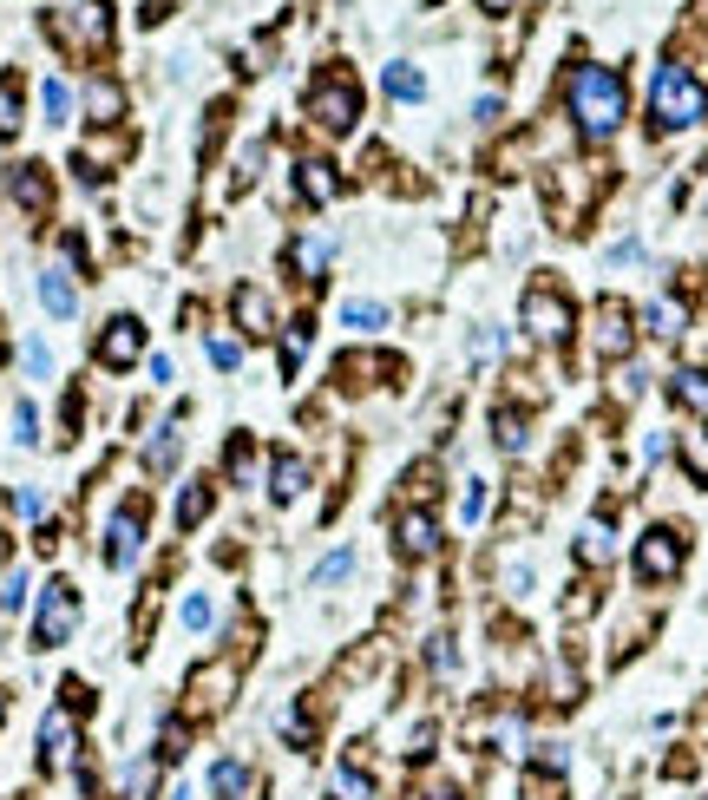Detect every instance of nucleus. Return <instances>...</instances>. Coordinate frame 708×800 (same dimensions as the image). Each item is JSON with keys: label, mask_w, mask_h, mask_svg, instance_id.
I'll use <instances>...</instances> for the list:
<instances>
[{"label": "nucleus", "mask_w": 708, "mask_h": 800, "mask_svg": "<svg viewBox=\"0 0 708 800\" xmlns=\"http://www.w3.org/2000/svg\"><path fill=\"white\" fill-rule=\"evenodd\" d=\"M565 105H571L578 138H591V144L617 138V131H624V118H630L624 72H611V66H571V79H565Z\"/></svg>", "instance_id": "obj_1"}, {"label": "nucleus", "mask_w": 708, "mask_h": 800, "mask_svg": "<svg viewBox=\"0 0 708 800\" xmlns=\"http://www.w3.org/2000/svg\"><path fill=\"white\" fill-rule=\"evenodd\" d=\"M650 118H657V131H696L708 118V85L689 72V66H657V79H650Z\"/></svg>", "instance_id": "obj_2"}, {"label": "nucleus", "mask_w": 708, "mask_h": 800, "mask_svg": "<svg viewBox=\"0 0 708 800\" xmlns=\"http://www.w3.org/2000/svg\"><path fill=\"white\" fill-rule=\"evenodd\" d=\"M519 328H525L532 341L558 348V341L578 328V309H571V295H565L558 282H532V289H525V302H519Z\"/></svg>", "instance_id": "obj_3"}, {"label": "nucleus", "mask_w": 708, "mask_h": 800, "mask_svg": "<svg viewBox=\"0 0 708 800\" xmlns=\"http://www.w3.org/2000/svg\"><path fill=\"white\" fill-rule=\"evenodd\" d=\"M309 118H315L322 131H355V118H361V85H355L348 72H322V79L309 85Z\"/></svg>", "instance_id": "obj_4"}, {"label": "nucleus", "mask_w": 708, "mask_h": 800, "mask_svg": "<svg viewBox=\"0 0 708 800\" xmlns=\"http://www.w3.org/2000/svg\"><path fill=\"white\" fill-rule=\"evenodd\" d=\"M79 630V591L66 584V578H53L46 591H39V611H33V650H59L66 637Z\"/></svg>", "instance_id": "obj_5"}, {"label": "nucleus", "mask_w": 708, "mask_h": 800, "mask_svg": "<svg viewBox=\"0 0 708 800\" xmlns=\"http://www.w3.org/2000/svg\"><path fill=\"white\" fill-rule=\"evenodd\" d=\"M683 558H689V538H683L676 525H650V532L637 538V578H643V584H670V578L683 571Z\"/></svg>", "instance_id": "obj_6"}, {"label": "nucleus", "mask_w": 708, "mask_h": 800, "mask_svg": "<svg viewBox=\"0 0 708 800\" xmlns=\"http://www.w3.org/2000/svg\"><path fill=\"white\" fill-rule=\"evenodd\" d=\"M591 348H597L604 361H624V355L637 348V315H630L617 295L597 302V315H591Z\"/></svg>", "instance_id": "obj_7"}, {"label": "nucleus", "mask_w": 708, "mask_h": 800, "mask_svg": "<svg viewBox=\"0 0 708 800\" xmlns=\"http://www.w3.org/2000/svg\"><path fill=\"white\" fill-rule=\"evenodd\" d=\"M138 355H144V322H138V315H112L105 335L92 341V361H98V368H131Z\"/></svg>", "instance_id": "obj_8"}, {"label": "nucleus", "mask_w": 708, "mask_h": 800, "mask_svg": "<svg viewBox=\"0 0 708 800\" xmlns=\"http://www.w3.org/2000/svg\"><path fill=\"white\" fill-rule=\"evenodd\" d=\"M138 545H144V512H138V506H118L112 525H105V565L125 571V565L138 558Z\"/></svg>", "instance_id": "obj_9"}, {"label": "nucleus", "mask_w": 708, "mask_h": 800, "mask_svg": "<svg viewBox=\"0 0 708 800\" xmlns=\"http://www.w3.org/2000/svg\"><path fill=\"white\" fill-rule=\"evenodd\" d=\"M394 552H401L407 565L433 558V552H440V519H433V512H401V525H394Z\"/></svg>", "instance_id": "obj_10"}, {"label": "nucleus", "mask_w": 708, "mask_h": 800, "mask_svg": "<svg viewBox=\"0 0 708 800\" xmlns=\"http://www.w3.org/2000/svg\"><path fill=\"white\" fill-rule=\"evenodd\" d=\"M72 762V709L59 703V709H46V722H39V775H59Z\"/></svg>", "instance_id": "obj_11"}, {"label": "nucleus", "mask_w": 708, "mask_h": 800, "mask_svg": "<svg viewBox=\"0 0 708 800\" xmlns=\"http://www.w3.org/2000/svg\"><path fill=\"white\" fill-rule=\"evenodd\" d=\"M230 315H236V328H243L249 341H256V335H276V302H269L263 289H249V282L230 295Z\"/></svg>", "instance_id": "obj_12"}, {"label": "nucleus", "mask_w": 708, "mask_h": 800, "mask_svg": "<svg viewBox=\"0 0 708 800\" xmlns=\"http://www.w3.org/2000/svg\"><path fill=\"white\" fill-rule=\"evenodd\" d=\"M230 689H236V663H210V670H197L190 676V709H223L230 703Z\"/></svg>", "instance_id": "obj_13"}, {"label": "nucleus", "mask_w": 708, "mask_h": 800, "mask_svg": "<svg viewBox=\"0 0 708 800\" xmlns=\"http://www.w3.org/2000/svg\"><path fill=\"white\" fill-rule=\"evenodd\" d=\"M13 204L33 210V217L53 210V177H46V164H13Z\"/></svg>", "instance_id": "obj_14"}, {"label": "nucleus", "mask_w": 708, "mask_h": 800, "mask_svg": "<svg viewBox=\"0 0 708 800\" xmlns=\"http://www.w3.org/2000/svg\"><path fill=\"white\" fill-rule=\"evenodd\" d=\"M335 190H341V177H335L328 158H302V164H295V197H309V204H335Z\"/></svg>", "instance_id": "obj_15"}, {"label": "nucleus", "mask_w": 708, "mask_h": 800, "mask_svg": "<svg viewBox=\"0 0 708 800\" xmlns=\"http://www.w3.org/2000/svg\"><path fill=\"white\" fill-rule=\"evenodd\" d=\"M328 256H335V243H328L322 230H309V236H295V250H289V269H295L302 282H322V276H328Z\"/></svg>", "instance_id": "obj_16"}, {"label": "nucleus", "mask_w": 708, "mask_h": 800, "mask_svg": "<svg viewBox=\"0 0 708 800\" xmlns=\"http://www.w3.org/2000/svg\"><path fill=\"white\" fill-rule=\"evenodd\" d=\"M309 492V466L295 460V453H276V466H269V499L276 506H295Z\"/></svg>", "instance_id": "obj_17"}, {"label": "nucleus", "mask_w": 708, "mask_h": 800, "mask_svg": "<svg viewBox=\"0 0 708 800\" xmlns=\"http://www.w3.org/2000/svg\"><path fill=\"white\" fill-rule=\"evenodd\" d=\"M39 309H46L53 322H66V315L79 309V295H72V276H66V269H39Z\"/></svg>", "instance_id": "obj_18"}, {"label": "nucleus", "mask_w": 708, "mask_h": 800, "mask_svg": "<svg viewBox=\"0 0 708 800\" xmlns=\"http://www.w3.org/2000/svg\"><path fill=\"white\" fill-rule=\"evenodd\" d=\"M643 328H650V335H657V341H676V335H683V328H689V309H683V302H676V295H657V302H650V309H643Z\"/></svg>", "instance_id": "obj_19"}, {"label": "nucleus", "mask_w": 708, "mask_h": 800, "mask_svg": "<svg viewBox=\"0 0 708 800\" xmlns=\"http://www.w3.org/2000/svg\"><path fill=\"white\" fill-rule=\"evenodd\" d=\"M387 98H394V105H420V98H427V72L407 66V59H394V66H387Z\"/></svg>", "instance_id": "obj_20"}, {"label": "nucleus", "mask_w": 708, "mask_h": 800, "mask_svg": "<svg viewBox=\"0 0 708 800\" xmlns=\"http://www.w3.org/2000/svg\"><path fill=\"white\" fill-rule=\"evenodd\" d=\"M617 558V532L604 525V519H591L584 532H578V565H611Z\"/></svg>", "instance_id": "obj_21"}, {"label": "nucleus", "mask_w": 708, "mask_h": 800, "mask_svg": "<svg viewBox=\"0 0 708 800\" xmlns=\"http://www.w3.org/2000/svg\"><path fill=\"white\" fill-rule=\"evenodd\" d=\"M309 348H315V322H309V315H295V322H282V374H295Z\"/></svg>", "instance_id": "obj_22"}, {"label": "nucleus", "mask_w": 708, "mask_h": 800, "mask_svg": "<svg viewBox=\"0 0 708 800\" xmlns=\"http://www.w3.org/2000/svg\"><path fill=\"white\" fill-rule=\"evenodd\" d=\"M670 394H676V407L708 414V374L703 368H676V374H670Z\"/></svg>", "instance_id": "obj_23"}, {"label": "nucleus", "mask_w": 708, "mask_h": 800, "mask_svg": "<svg viewBox=\"0 0 708 800\" xmlns=\"http://www.w3.org/2000/svg\"><path fill=\"white\" fill-rule=\"evenodd\" d=\"M210 795H217V800H243V795H249V768H243L236 755H223V762L210 768Z\"/></svg>", "instance_id": "obj_24"}, {"label": "nucleus", "mask_w": 708, "mask_h": 800, "mask_svg": "<svg viewBox=\"0 0 708 800\" xmlns=\"http://www.w3.org/2000/svg\"><path fill=\"white\" fill-rule=\"evenodd\" d=\"M85 105H92V125H112V118H125V92H118L112 79H92V85H85Z\"/></svg>", "instance_id": "obj_25"}, {"label": "nucleus", "mask_w": 708, "mask_h": 800, "mask_svg": "<svg viewBox=\"0 0 708 800\" xmlns=\"http://www.w3.org/2000/svg\"><path fill=\"white\" fill-rule=\"evenodd\" d=\"M492 440H499L506 453H525V440H532V420H525L519 407H499V414H492Z\"/></svg>", "instance_id": "obj_26"}, {"label": "nucleus", "mask_w": 708, "mask_h": 800, "mask_svg": "<svg viewBox=\"0 0 708 800\" xmlns=\"http://www.w3.org/2000/svg\"><path fill=\"white\" fill-rule=\"evenodd\" d=\"M177 447H184V440H177V420H164V427L151 433V447H144V473H171V466H177Z\"/></svg>", "instance_id": "obj_27"}, {"label": "nucleus", "mask_w": 708, "mask_h": 800, "mask_svg": "<svg viewBox=\"0 0 708 800\" xmlns=\"http://www.w3.org/2000/svg\"><path fill=\"white\" fill-rule=\"evenodd\" d=\"M210 506H217V492H210L204 479H197V486H184V499H177V525H184V532H197V525L210 519Z\"/></svg>", "instance_id": "obj_28"}, {"label": "nucleus", "mask_w": 708, "mask_h": 800, "mask_svg": "<svg viewBox=\"0 0 708 800\" xmlns=\"http://www.w3.org/2000/svg\"><path fill=\"white\" fill-rule=\"evenodd\" d=\"M341 322H348L355 335H374V328H387V309H381V302H368V295H361V302L348 295V302H341Z\"/></svg>", "instance_id": "obj_29"}, {"label": "nucleus", "mask_w": 708, "mask_h": 800, "mask_svg": "<svg viewBox=\"0 0 708 800\" xmlns=\"http://www.w3.org/2000/svg\"><path fill=\"white\" fill-rule=\"evenodd\" d=\"M177 617H184V630H190V637H204V630L217 624V598H210V591H190Z\"/></svg>", "instance_id": "obj_30"}, {"label": "nucleus", "mask_w": 708, "mask_h": 800, "mask_svg": "<svg viewBox=\"0 0 708 800\" xmlns=\"http://www.w3.org/2000/svg\"><path fill=\"white\" fill-rule=\"evenodd\" d=\"M79 33H85V46H105L112 39V20H105V7L92 0V7H79Z\"/></svg>", "instance_id": "obj_31"}, {"label": "nucleus", "mask_w": 708, "mask_h": 800, "mask_svg": "<svg viewBox=\"0 0 708 800\" xmlns=\"http://www.w3.org/2000/svg\"><path fill=\"white\" fill-rule=\"evenodd\" d=\"M39 105H46V125H66V112H72V92H66L59 79H46V85H39Z\"/></svg>", "instance_id": "obj_32"}, {"label": "nucleus", "mask_w": 708, "mask_h": 800, "mask_svg": "<svg viewBox=\"0 0 708 800\" xmlns=\"http://www.w3.org/2000/svg\"><path fill=\"white\" fill-rule=\"evenodd\" d=\"M355 571V545H341V552H328L322 565H315V578L309 584H335V578H348Z\"/></svg>", "instance_id": "obj_33"}, {"label": "nucleus", "mask_w": 708, "mask_h": 800, "mask_svg": "<svg viewBox=\"0 0 708 800\" xmlns=\"http://www.w3.org/2000/svg\"><path fill=\"white\" fill-rule=\"evenodd\" d=\"M20 118H26V112H20V85H13V79H0V138H13V131H20Z\"/></svg>", "instance_id": "obj_34"}, {"label": "nucleus", "mask_w": 708, "mask_h": 800, "mask_svg": "<svg viewBox=\"0 0 708 800\" xmlns=\"http://www.w3.org/2000/svg\"><path fill=\"white\" fill-rule=\"evenodd\" d=\"M230 479H236V486L256 479V447H249V440H230Z\"/></svg>", "instance_id": "obj_35"}, {"label": "nucleus", "mask_w": 708, "mask_h": 800, "mask_svg": "<svg viewBox=\"0 0 708 800\" xmlns=\"http://www.w3.org/2000/svg\"><path fill=\"white\" fill-rule=\"evenodd\" d=\"M335 800H374V781H368L361 768H341V775H335Z\"/></svg>", "instance_id": "obj_36"}, {"label": "nucleus", "mask_w": 708, "mask_h": 800, "mask_svg": "<svg viewBox=\"0 0 708 800\" xmlns=\"http://www.w3.org/2000/svg\"><path fill=\"white\" fill-rule=\"evenodd\" d=\"M118 795H125V800H144V795H151V762H131V768L118 775Z\"/></svg>", "instance_id": "obj_37"}, {"label": "nucleus", "mask_w": 708, "mask_h": 800, "mask_svg": "<svg viewBox=\"0 0 708 800\" xmlns=\"http://www.w3.org/2000/svg\"><path fill=\"white\" fill-rule=\"evenodd\" d=\"M13 440H20V447H33V440H39V407H33V401H20V407H13Z\"/></svg>", "instance_id": "obj_38"}, {"label": "nucleus", "mask_w": 708, "mask_h": 800, "mask_svg": "<svg viewBox=\"0 0 708 800\" xmlns=\"http://www.w3.org/2000/svg\"><path fill=\"white\" fill-rule=\"evenodd\" d=\"M486 499H492V492H486V479H466V499H460V519H466V525H479V519H486Z\"/></svg>", "instance_id": "obj_39"}, {"label": "nucleus", "mask_w": 708, "mask_h": 800, "mask_svg": "<svg viewBox=\"0 0 708 800\" xmlns=\"http://www.w3.org/2000/svg\"><path fill=\"white\" fill-rule=\"evenodd\" d=\"M683 466L696 479H708V433H683Z\"/></svg>", "instance_id": "obj_40"}, {"label": "nucleus", "mask_w": 708, "mask_h": 800, "mask_svg": "<svg viewBox=\"0 0 708 800\" xmlns=\"http://www.w3.org/2000/svg\"><path fill=\"white\" fill-rule=\"evenodd\" d=\"M20 361H26V374H33V381H46V374H53V348H46V341H26V348H20Z\"/></svg>", "instance_id": "obj_41"}, {"label": "nucleus", "mask_w": 708, "mask_h": 800, "mask_svg": "<svg viewBox=\"0 0 708 800\" xmlns=\"http://www.w3.org/2000/svg\"><path fill=\"white\" fill-rule=\"evenodd\" d=\"M210 361H217V368H236V361H243V341H236V335H210Z\"/></svg>", "instance_id": "obj_42"}, {"label": "nucleus", "mask_w": 708, "mask_h": 800, "mask_svg": "<svg viewBox=\"0 0 708 800\" xmlns=\"http://www.w3.org/2000/svg\"><path fill=\"white\" fill-rule=\"evenodd\" d=\"M20 604H26V578L7 571V578H0V611H20Z\"/></svg>", "instance_id": "obj_43"}, {"label": "nucleus", "mask_w": 708, "mask_h": 800, "mask_svg": "<svg viewBox=\"0 0 708 800\" xmlns=\"http://www.w3.org/2000/svg\"><path fill=\"white\" fill-rule=\"evenodd\" d=\"M499 355V328H473V361H492Z\"/></svg>", "instance_id": "obj_44"}, {"label": "nucleus", "mask_w": 708, "mask_h": 800, "mask_svg": "<svg viewBox=\"0 0 708 800\" xmlns=\"http://www.w3.org/2000/svg\"><path fill=\"white\" fill-rule=\"evenodd\" d=\"M643 381H650L643 368H624V374H617V401H637V394H643Z\"/></svg>", "instance_id": "obj_45"}, {"label": "nucleus", "mask_w": 708, "mask_h": 800, "mask_svg": "<svg viewBox=\"0 0 708 800\" xmlns=\"http://www.w3.org/2000/svg\"><path fill=\"white\" fill-rule=\"evenodd\" d=\"M538 768H545V775H565V768H571V755H565L558 742H545V749H538Z\"/></svg>", "instance_id": "obj_46"}, {"label": "nucleus", "mask_w": 708, "mask_h": 800, "mask_svg": "<svg viewBox=\"0 0 708 800\" xmlns=\"http://www.w3.org/2000/svg\"><path fill=\"white\" fill-rule=\"evenodd\" d=\"M643 256V243L637 236H624V243H611V269H624V263H637Z\"/></svg>", "instance_id": "obj_47"}, {"label": "nucleus", "mask_w": 708, "mask_h": 800, "mask_svg": "<svg viewBox=\"0 0 708 800\" xmlns=\"http://www.w3.org/2000/svg\"><path fill=\"white\" fill-rule=\"evenodd\" d=\"M506 591L525 598V591H532V565H512V571H506Z\"/></svg>", "instance_id": "obj_48"}, {"label": "nucleus", "mask_w": 708, "mask_h": 800, "mask_svg": "<svg viewBox=\"0 0 708 800\" xmlns=\"http://www.w3.org/2000/svg\"><path fill=\"white\" fill-rule=\"evenodd\" d=\"M433 670L453 676V637H433Z\"/></svg>", "instance_id": "obj_49"}, {"label": "nucleus", "mask_w": 708, "mask_h": 800, "mask_svg": "<svg viewBox=\"0 0 708 800\" xmlns=\"http://www.w3.org/2000/svg\"><path fill=\"white\" fill-rule=\"evenodd\" d=\"M499 112H506V105H499V98H492V92H486V98H479V105H473V118H479V125H499Z\"/></svg>", "instance_id": "obj_50"}, {"label": "nucleus", "mask_w": 708, "mask_h": 800, "mask_svg": "<svg viewBox=\"0 0 708 800\" xmlns=\"http://www.w3.org/2000/svg\"><path fill=\"white\" fill-rule=\"evenodd\" d=\"M427 800H466V795H460V788H433Z\"/></svg>", "instance_id": "obj_51"}, {"label": "nucleus", "mask_w": 708, "mask_h": 800, "mask_svg": "<svg viewBox=\"0 0 708 800\" xmlns=\"http://www.w3.org/2000/svg\"><path fill=\"white\" fill-rule=\"evenodd\" d=\"M479 7H486V13H506V7H512V0H479Z\"/></svg>", "instance_id": "obj_52"}, {"label": "nucleus", "mask_w": 708, "mask_h": 800, "mask_svg": "<svg viewBox=\"0 0 708 800\" xmlns=\"http://www.w3.org/2000/svg\"><path fill=\"white\" fill-rule=\"evenodd\" d=\"M0 722H7V696H0Z\"/></svg>", "instance_id": "obj_53"}, {"label": "nucleus", "mask_w": 708, "mask_h": 800, "mask_svg": "<svg viewBox=\"0 0 708 800\" xmlns=\"http://www.w3.org/2000/svg\"><path fill=\"white\" fill-rule=\"evenodd\" d=\"M171 800H190V795H171Z\"/></svg>", "instance_id": "obj_54"}]
</instances>
